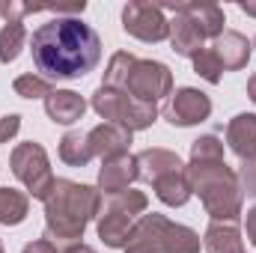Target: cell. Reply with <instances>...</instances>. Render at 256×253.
I'll return each mask as SVG.
<instances>
[{
  "instance_id": "cell-22",
  "label": "cell",
  "mask_w": 256,
  "mask_h": 253,
  "mask_svg": "<svg viewBox=\"0 0 256 253\" xmlns=\"http://www.w3.org/2000/svg\"><path fill=\"white\" fill-rule=\"evenodd\" d=\"M30 212V196L18 188H0V224L18 226Z\"/></svg>"
},
{
  "instance_id": "cell-12",
  "label": "cell",
  "mask_w": 256,
  "mask_h": 253,
  "mask_svg": "<svg viewBox=\"0 0 256 253\" xmlns=\"http://www.w3.org/2000/svg\"><path fill=\"white\" fill-rule=\"evenodd\" d=\"M212 54L218 57V63L224 72H238L244 68L250 54H254V42H248V36H242L238 30H224L214 42H212Z\"/></svg>"
},
{
  "instance_id": "cell-26",
  "label": "cell",
  "mask_w": 256,
  "mask_h": 253,
  "mask_svg": "<svg viewBox=\"0 0 256 253\" xmlns=\"http://www.w3.org/2000/svg\"><path fill=\"white\" fill-rule=\"evenodd\" d=\"M194 72H196L202 80H208V84H220V78H224V68L218 63V57L212 54V48H202V51L194 57Z\"/></svg>"
},
{
  "instance_id": "cell-20",
  "label": "cell",
  "mask_w": 256,
  "mask_h": 253,
  "mask_svg": "<svg viewBox=\"0 0 256 253\" xmlns=\"http://www.w3.org/2000/svg\"><path fill=\"white\" fill-rule=\"evenodd\" d=\"M202 248L208 253H244L242 244V232L236 224H208L206 236H202Z\"/></svg>"
},
{
  "instance_id": "cell-35",
  "label": "cell",
  "mask_w": 256,
  "mask_h": 253,
  "mask_svg": "<svg viewBox=\"0 0 256 253\" xmlns=\"http://www.w3.org/2000/svg\"><path fill=\"white\" fill-rule=\"evenodd\" d=\"M238 9H242L244 15H254L256 18V3H238Z\"/></svg>"
},
{
  "instance_id": "cell-37",
  "label": "cell",
  "mask_w": 256,
  "mask_h": 253,
  "mask_svg": "<svg viewBox=\"0 0 256 253\" xmlns=\"http://www.w3.org/2000/svg\"><path fill=\"white\" fill-rule=\"evenodd\" d=\"M0 253H6V250H3V242H0Z\"/></svg>"
},
{
  "instance_id": "cell-11",
  "label": "cell",
  "mask_w": 256,
  "mask_h": 253,
  "mask_svg": "<svg viewBox=\"0 0 256 253\" xmlns=\"http://www.w3.org/2000/svg\"><path fill=\"white\" fill-rule=\"evenodd\" d=\"M161 9L170 12V15H173V12L185 15L194 27L200 30V36H202V39H212V42L224 33V24H226L224 9L214 6V3H161Z\"/></svg>"
},
{
  "instance_id": "cell-9",
  "label": "cell",
  "mask_w": 256,
  "mask_h": 253,
  "mask_svg": "<svg viewBox=\"0 0 256 253\" xmlns=\"http://www.w3.org/2000/svg\"><path fill=\"white\" fill-rule=\"evenodd\" d=\"M122 30L128 36L140 42H152V45L170 39V21L161 3H143V0L128 3L122 9Z\"/></svg>"
},
{
  "instance_id": "cell-5",
  "label": "cell",
  "mask_w": 256,
  "mask_h": 253,
  "mask_svg": "<svg viewBox=\"0 0 256 253\" xmlns=\"http://www.w3.org/2000/svg\"><path fill=\"white\" fill-rule=\"evenodd\" d=\"M146 206H149V200L143 190L128 188L120 194H110L98 214V238L108 248H128L137 220L146 214Z\"/></svg>"
},
{
  "instance_id": "cell-21",
  "label": "cell",
  "mask_w": 256,
  "mask_h": 253,
  "mask_svg": "<svg viewBox=\"0 0 256 253\" xmlns=\"http://www.w3.org/2000/svg\"><path fill=\"white\" fill-rule=\"evenodd\" d=\"M60 158L68 167H86L96 158L86 131H66L63 140H60Z\"/></svg>"
},
{
  "instance_id": "cell-29",
  "label": "cell",
  "mask_w": 256,
  "mask_h": 253,
  "mask_svg": "<svg viewBox=\"0 0 256 253\" xmlns=\"http://www.w3.org/2000/svg\"><path fill=\"white\" fill-rule=\"evenodd\" d=\"M18 131H21V116L18 114H6L0 120V143H9Z\"/></svg>"
},
{
  "instance_id": "cell-33",
  "label": "cell",
  "mask_w": 256,
  "mask_h": 253,
  "mask_svg": "<svg viewBox=\"0 0 256 253\" xmlns=\"http://www.w3.org/2000/svg\"><path fill=\"white\" fill-rule=\"evenodd\" d=\"M63 253H96V250H92L90 244H84V242H78V244H68V248H66Z\"/></svg>"
},
{
  "instance_id": "cell-25",
  "label": "cell",
  "mask_w": 256,
  "mask_h": 253,
  "mask_svg": "<svg viewBox=\"0 0 256 253\" xmlns=\"http://www.w3.org/2000/svg\"><path fill=\"white\" fill-rule=\"evenodd\" d=\"M15 96L21 98H48L54 90H51V80H45L39 72H27V74H18L15 84H12Z\"/></svg>"
},
{
  "instance_id": "cell-30",
  "label": "cell",
  "mask_w": 256,
  "mask_h": 253,
  "mask_svg": "<svg viewBox=\"0 0 256 253\" xmlns=\"http://www.w3.org/2000/svg\"><path fill=\"white\" fill-rule=\"evenodd\" d=\"M238 182H242V190H244L248 196H256V161H250V164H242Z\"/></svg>"
},
{
  "instance_id": "cell-28",
  "label": "cell",
  "mask_w": 256,
  "mask_h": 253,
  "mask_svg": "<svg viewBox=\"0 0 256 253\" xmlns=\"http://www.w3.org/2000/svg\"><path fill=\"white\" fill-rule=\"evenodd\" d=\"M36 12H48V6H33V3H18V0H3L0 3V15L3 21H24L27 15H36Z\"/></svg>"
},
{
  "instance_id": "cell-14",
  "label": "cell",
  "mask_w": 256,
  "mask_h": 253,
  "mask_svg": "<svg viewBox=\"0 0 256 253\" xmlns=\"http://www.w3.org/2000/svg\"><path fill=\"white\" fill-rule=\"evenodd\" d=\"M86 137H90L92 155L102 161L116 158V155H128V146H131V131L122 126H114V122H102V126L90 128Z\"/></svg>"
},
{
  "instance_id": "cell-1",
  "label": "cell",
  "mask_w": 256,
  "mask_h": 253,
  "mask_svg": "<svg viewBox=\"0 0 256 253\" xmlns=\"http://www.w3.org/2000/svg\"><path fill=\"white\" fill-rule=\"evenodd\" d=\"M33 66L45 80H78L102 60L98 33L74 15H57L30 36Z\"/></svg>"
},
{
  "instance_id": "cell-27",
  "label": "cell",
  "mask_w": 256,
  "mask_h": 253,
  "mask_svg": "<svg viewBox=\"0 0 256 253\" xmlns=\"http://www.w3.org/2000/svg\"><path fill=\"white\" fill-rule=\"evenodd\" d=\"M214 158H224V140H218L214 134H202L191 143V161H214Z\"/></svg>"
},
{
  "instance_id": "cell-2",
  "label": "cell",
  "mask_w": 256,
  "mask_h": 253,
  "mask_svg": "<svg viewBox=\"0 0 256 253\" xmlns=\"http://www.w3.org/2000/svg\"><path fill=\"white\" fill-rule=\"evenodd\" d=\"M104 194L92 185L72 179H57L45 200V238L54 244H78L86 232V224L102 214Z\"/></svg>"
},
{
  "instance_id": "cell-18",
  "label": "cell",
  "mask_w": 256,
  "mask_h": 253,
  "mask_svg": "<svg viewBox=\"0 0 256 253\" xmlns=\"http://www.w3.org/2000/svg\"><path fill=\"white\" fill-rule=\"evenodd\" d=\"M170 48L179 57H188V60H194L206 48V39L200 36V30L179 12H173V21H170Z\"/></svg>"
},
{
  "instance_id": "cell-36",
  "label": "cell",
  "mask_w": 256,
  "mask_h": 253,
  "mask_svg": "<svg viewBox=\"0 0 256 253\" xmlns=\"http://www.w3.org/2000/svg\"><path fill=\"white\" fill-rule=\"evenodd\" d=\"M126 253H146V250H143V248H134V244H128Z\"/></svg>"
},
{
  "instance_id": "cell-7",
  "label": "cell",
  "mask_w": 256,
  "mask_h": 253,
  "mask_svg": "<svg viewBox=\"0 0 256 253\" xmlns=\"http://www.w3.org/2000/svg\"><path fill=\"white\" fill-rule=\"evenodd\" d=\"M9 164H12L15 179L30 190L33 200H42V202L48 200V194H51L57 179L51 173V161H48V152L42 149V143H33V140L30 143H18L12 149Z\"/></svg>"
},
{
  "instance_id": "cell-10",
  "label": "cell",
  "mask_w": 256,
  "mask_h": 253,
  "mask_svg": "<svg viewBox=\"0 0 256 253\" xmlns=\"http://www.w3.org/2000/svg\"><path fill=\"white\" fill-rule=\"evenodd\" d=\"M212 116V98L194 86H182L170 96L167 108H164V120L170 126H179V128H191L200 126Z\"/></svg>"
},
{
  "instance_id": "cell-23",
  "label": "cell",
  "mask_w": 256,
  "mask_h": 253,
  "mask_svg": "<svg viewBox=\"0 0 256 253\" xmlns=\"http://www.w3.org/2000/svg\"><path fill=\"white\" fill-rule=\"evenodd\" d=\"M27 45V27L24 21H9L0 30V63H15Z\"/></svg>"
},
{
  "instance_id": "cell-34",
  "label": "cell",
  "mask_w": 256,
  "mask_h": 253,
  "mask_svg": "<svg viewBox=\"0 0 256 253\" xmlns=\"http://www.w3.org/2000/svg\"><path fill=\"white\" fill-rule=\"evenodd\" d=\"M248 96H250V102L256 104V72L250 74V80H248Z\"/></svg>"
},
{
  "instance_id": "cell-8",
  "label": "cell",
  "mask_w": 256,
  "mask_h": 253,
  "mask_svg": "<svg viewBox=\"0 0 256 253\" xmlns=\"http://www.w3.org/2000/svg\"><path fill=\"white\" fill-rule=\"evenodd\" d=\"M126 92L137 102L158 104V98L173 96V72L158 60H137L126 80Z\"/></svg>"
},
{
  "instance_id": "cell-6",
  "label": "cell",
  "mask_w": 256,
  "mask_h": 253,
  "mask_svg": "<svg viewBox=\"0 0 256 253\" xmlns=\"http://www.w3.org/2000/svg\"><path fill=\"white\" fill-rule=\"evenodd\" d=\"M92 110L104 120V122H114V126L128 128L131 134L134 131H143L158 120V104H146V102H137L131 98L126 90H110V86H98L92 92Z\"/></svg>"
},
{
  "instance_id": "cell-13",
  "label": "cell",
  "mask_w": 256,
  "mask_h": 253,
  "mask_svg": "<svg viewBox=\"0 0 256 253\" xmlns=\"http://www.w3.org/2000/svg\"><path fill=\"white\" fill-rule=\"evenodd\" d=\"M140 173H137V155H116V158H108L102 161V170H98V190L104 196L110 194H120L128 190L131 182H137Z\"/></svg>"
},
{
  "instance_id": "cell-16",
  "label": "cell",
  "mask_w": 256,
  "mask_h": 253,
  "mask_svg": "<svg viewBox=\"0 0 256 253\" xmlns=\"http://www.w3.org/2000/svg\"><path fill=\"white\" fill-rule=\"evenodd\" d=\"M45 114H48V120L57 122V126H72V122L84 120L86 102H84V96H78V92H72V90H54V92L45 98Z\"/></svg>"
},
{
  "instance_id": "cell-24",
  "label": "cell",
  "mask_w": 256,
  "mask_h": 253,
  "mask_svg": "<svg viewBox=\"0 0 256 253\" xmlns=\"http://www.w3.org/2000/svg\"><path fill=\"white\" fill-rule=\"evenodd\" d=\"M137 63V57L134 54H128V51H116L110 60H108V68H104V80H102V86H110V90H126V80L128 74H131V66Z\"/></svg>"
},
{
  "instance_id": "cell-17",
  "label": "cell",
  "mask_w": 256,
  "mask_h": 253,
  "mask_svg": "<svg viewBox=\"0 0 256 253\" xmlns=\"http://www.w3.org/2000/svg\"><path fill=\"white\" fill-rule=\"evenodd\" d=\"M152 188H155V196H158L164 206H173V208L185 206V202L194 196L191 182H188V167L167 170L164 176H158V179L152 182Z\"/></svg>"
},
{
  "instance_id": "cell-38",
  "label": "cell",
  "mask_w": 256,
  "mask_h": 253,
  "mask_svg": "<svg viewBox=\"0 0 256 253\" xmlns=\"http://www.w3.org/2000/svg\"><path fill=\"white\" fill-rule=\"evenodd\" d=\"M254 48H256V39H254Z\"/></svg>"
},
{
  "instance_id": "cell-32",
  "label": "cell",
  "mask_w": 256,
  "mask_h": 253,
  "mask_svg": "<svg viewBox=\"0 0 256 253\" xmlns=\"http://www.w3.org/2000/svg\"><path fill=\"white\" fill-rule=\"evenodd\" d=\"M244 230H248V242L256 248V206L248 208V218H244Z\"/></svg>"
},
{
  "instance_id": "cell-19",
  "label": "cell",
  "mask_w": 256,
  "mask_h": 253,
  "mask_svg": "<svg viewBox=\"0 0 256 253\" xmlns=\"http://www.w3.org/2000/svg\"><path fill=\"white\" fill-rule=\"evenodd\" d=\"M176 167H185L182 164V158L176 155V152H170V149H143L140 155H137V173H140V179L143 182H155L158 176H164L167 170H176Z\"/></svg>"
},
{
  "instance_id": "cell-31",
  "label": "cell",
  "mask_w": 256,
  "mask_h": 253,
  "mask_svg": "<svg viewBox=\"0 0 256 253\" xmlns=\"http://www.w3.org/2000/svg\"><path fill=\"white\" fill-rule=\"evenodd\" d=\"M21 253H57V248H54L48 238H39V242H30Z\"/></svg>"
},
{
  "instance_id": "cell-4",
  "label": "cell",
  "mask_w": 256,
  "mask_h": 253,
  "mask_svg": "<svg viewBox=\"0 0 256 253\" xmlns=\"http://www.w3.org/2000/svg\"><path fill=\"white\" fill-rule=\"evenodd\" d=\"M128 244L143 248L146 253H200V248H202L200 236L191 226L173 224L170 218H164L158 212L143 214L137 220Z\"/></svg>"
},
{
  "instance_id": "cell-3",
  "label": "cell",
  "mask_w": 256,
  "mask_h": 253,
  "mask_svg": "<svg viewBox=\"0 0 256 253\" xmlns=\"http://www.w3.org/2000/svg\"><path fill=\"white\" fill-rule=\"evenodd\" d=\"M188 182L191 190L200 194L202 208L214 224H238L244 190L238 182V173L226 167L224 158L214 161H191L188 164Z\"/></svg>"
},
{
  "instance_id": "cell-15",
  "label": "cell",
  "mask_w": 256,
  "mask_h": 253,
  "mask_svg": "<svg viewBox=\"0 0 256 253\" xmlns=\"http://www.w3.org/2000/svg\"><path fill=\"white\" fill-rule=\"evenodd\" d=\"M226 146L242 158V164L256 161V114H238L230 120Z\"/></svg>"
}]
</instances>
